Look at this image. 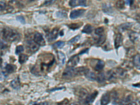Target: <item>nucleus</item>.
<instances>
[{
	"instance_id": "f257e3e1",
	"label": "nucleus",
	"mask_w": 140,
	"mask_h": 105,
	"mask_svg": "<svg viewBox=\"0 0 140 105\" xmlns=\"http://www.w3.org/2000/svg\"><path fill=\"white\" fill-rule=\"evenodd\" d=\"M2 35L4 39L10 42H13L19 39L20 34L16 30L10 29V28H4L2 31Z\"/></svg>"
},
{
	"instance_id": "f03ea898",
	"label": "nucleus",
	"mask_w": 140,
	"mask_h": 105,
	"mask_svg": "<svg viewBox=\"0 0 140 105\" xmlns=\"http://www.w3.org/2000/svg\"><path fill=\"white\" fill-rule=\"evenodd\" d=\"M74 76H76L75 69H74L73 67H69L66 68V69L62 74V77L65 79H71Z\"/></svg>"
},
{
	"instance_id": "7ed1b4c3",
	"label": "nucleus",
	"mask_w": 140,
	"mask_h": 105,
	"mask_svg": "<svg viewBox=\"0 0 140 105\" xmlns=\"http://www.w3.org/2000/svg\"><path fill=\"white\" fill-rule=\"evenodd\" d=\"M34 41L37 43L39 46H44L45 45V40L43 39L42 34H41L40 33L36 32L34 34Z\"/></svg>"
},
{
	"instance_id": "20e7f679",
	"label": "nucleus",
	"mask_w": 140,
	"mask_h": 105,
	"mask_svg": "<svg viewBox=\"0 0 140 105\" xmlns=\"http://www.w3.org/2000/svg\"><path fill=\"white\" fill-rule=\"evenodd\" d=\"M79 62V58L78 56H74L72 57L70 60L68 61L67 63V67H74L76 66Z\"/></svg>"
},
{
	"instance_id": "39448f33",
	"label": "nucleus",
	"mask_w": 140,
	"mask_h": 105,
	"mask_svg": "<svg viewBox=\"0 0 140 105\" xmlns=\"http://www.w3.org/2000/svg\"><path fill=\"white\" fill-rule=\"evenodd\" d=\"M85 12L84 9H78V10L72 11L70 13V18L72 19H75L78 17L82 16Z\"/></svg>"
},
{
	"instance_id": "423d86ee",
	"label": "nucleus",
	"mask_w": 140,
	"mask_h": 105,
	"mask_svg": "<svg viewBox=\"0 0 140 105\" xmlns=\"http://www.w3.org/2000/svg\"><path fill=\"white\" fill-rule=\"evenodd\" d=\"M78 96L80 99H81L82 101H85V99L87 98L88 96V92L86 90L83 88L80 89L78 91Z\"/></svg>"
},
{
	"instance_id": "0eeeda50",
	"label": "nucleus",
	"mask_w": 140,
	"mask_h": 105,
	"mask_svg": "<svg viewBox=\"0 0 140 105\" xmlns=\"http://www.w3.org/2000/svg\"><path fill=\"white\" fill-rule=\"evenodd\" d=\"M28 47H29V50L32 52H36V50H38L39 49V45L34 42V41H28Z\"/></svg>"
},
{
	"instance_id": "6e6552de",
	"label": "nucleus",
	"mask_w": 140,
	"mask_h": 105,
	"mask_svg": "<svg viewBox=\"0 0 140 105\" xmlns=\"http://www.w3.org/2000/svg\"><path fill=\"white\" fill-rule=\"evenodd\" d=\"M109 101H110V95L109 92H106L102 97L101 105H107Z\"/></svg>"
},
{
	"instance_id": "1a4fd4ad",
	"label": "nucleus",
	"mask_w": 140,
	"mask_h": 105,
	"mask_svg": "<svg viewBox=\"0 0 140 105\" xmlns=\"http://www.w3.org/2000/svg\"><path fill=\"white\" fill-rule=\"evenodd\" d=\"M122 41H123V37L121 34H118L116 36V39H115V41H114V44H115V47L118 48L119 46H121L122 44Z\"/></svg>"
},
{
	"instance_id": "9d476101",
	"label": "nucleus",
	"mask_w": 140,
	"mask_h": 105,
	"mask_svg": "<svg viewBox=\"0 0 140 105\" xmlns=\"http://www.w3.org/2000/svg\"><path fill=\"white\" fill-rule=\"evenodd\" d=\"M85 76H86L89 80H90V81H95V80H96V76H95V74H94V72L90 71L88 69H86V71H85Z\"/></svg>"
},
{
	"instance_id": "9b49d317",
	"label": "nucleus",
	"mask_w": 140,
	"mask_h": 105,
	"mask_svg": "<svg viewBox=\"0 0 140 105\" xmlns=\"http://www.w3.org/2000/svg\"><path fill=\"white\" fill-rule=\"evenodd\" d=\"M97 95H98V92L95 91L93 94H92V95H88V97H87V98L85 99V100L84 101L85 103L86 104H89L92 103V102L94 101L95 98V97L97 96Z\"/></svg>"
},
{
	"instance_id": "f8f14e48",
	"label": "nucleus",
	"mask_w": 140,
	"mask_h": 105,
	"mask_svg": "<svg viewBox=\"0 0 140 105\" xmlns=\"http://www.w3.org/2000/svg\"><path fill=\"white\" fill-rule=\"evenodd\" d=\"M58 33H59V30L58 29H54V30H52V32L50 33L49 36V41H51V40H54L56 39V38L58 36Z\"/></svg>"
},
{
	"instance_id": "ddd939ff",
	"label": "nucleus",
	"mask_w": 140,
	"mask_h": 105,
	"mask_svg": "<svg viewBox=\"0 0 140 105\" xmlns=\"http://www.w3.org/2000/svg\"><path fill=\"white\" fill-rule=\"evenodd\" d=\"M134 65H135V67H137V69H140V56L139 54H137L136 56H134L133 60Z\"/></svg>"
},
{
	"instance_id": "4468645a",
	"label": "nucleus",
	"mask_w": 140,
	"mask_h": 105,
	"mask_svg": "<svg viewBox=\"0 0 140 105\" xmlns=\"http://www.w3.org/2000/svg\"><path fill=\"white\" fill-rule=\"evenodd\" d=\"M114 72L116 73V75L117 77H123L125 74V72L123 69L121 68H118L114 70Z\"/></svg>"
},
{
	"instance_id": "2eb2a0df",
	"label": "nucleus",
	"mask_w": 140,
	"mask_h": 105,
	"mask_svg": "<svg viewBox=\"0 0 140 105\" xmlns=\"http://www.w3.org/2000/svg\"><path fill=\"white\" fill-rule=\"evenodd\" d=\"M11 87L14 89H18L20 88V81L18 79H16L13 80L11 83Z\"/></svg>"
},
{
	"instance_id": "dca6fc26",
	"label": "nucleus",
	"mask_w": 140,
	"mask_h": 105,
	"mask_svg": "<svg viewBox=\"0 0 140 105\" xmlns=\"http://www.w3.org/2000/svg\"><path fill=\"white\" fill-rule=\"evenodd\" d=\"M131 25H132L131 23H124L118 27V29L120 30L121 32H124L126 30H128L129 28H130Z\"/></svg>"
},
{
	"instance_id": "f3484780",
	"label": "nucleus",
	"mask_w": 140,
	"mask_h": 105,
	"mask_svg": "<svg viewBox=\"0 0 140 105\" xmlns=\"http://www.w3.org/2000/svg\"><path fill=\"white\" fill-rule=\"evenodd\" d=\"M58 55L60 62V63H61V65H63L65 64V60H66L65 55L62 52H61V51H59L58 53Z\"/></svg>"
},
{
	"instance_id": "a211bd4d",
	"label": "nucleus",
	"mask_w": 140,
	"mask_h": 105,
	"mask_svg": "<svg viewBox=\"0 0 140 105\" xmlns=\"http://www.w3.org/2000/svg\"><path fill=\"white\" fill-rule=\"evenodd\" d=\"M105 74L104 73H100L97 76H96V80L98 83H103L105 81Z\"/></svg>"
},
{
	"instance_id": "6ab92c4d",
	"label": "nucleus",
	"mask_w": 140,
	"mask_h": 105,
	"mask_svg": "<svg viewBox=\"0 0 140 105\" xmlns=\"http://www.w3.org/2000/svg\"><path fill=\"white\" fill-rule=\"evenodd\" d=\"M104 63L102 60H99L98 62V63L96 64V66L95 67V70L97 71H101L102 69L104 68Z\"/></svg>"
},
{
	"instance_id": "aec40b11",
	"label": "nucleus",
	"mask_w": 140,
	"mask_h": 105,
	"mask_svg": "<svg viewBox=\"0 0 140 105\" xmlns=\"http://www.w3.org/2000/svg\"><path fill=\"white\" fill-rule=\"evenodd\" d=\"M117 76L116 75V73L114 72V70H111L107 72V79L108 80H114L116 79Z\"/></svg>"
},
{
	"instance_id": "412c9836",
	"label": "nucleus",
	"mask_w": 140,
	"mask_h": 105,
	"mask_svg": "<svg viewBox=\"0 0 140 105\" xmlns=\"http://www.w3.org/2000/svg\"><path fill=\"white\" fill-rule=\"evenodd\" d=\"M86 68L85 67H78L75 69V74L76 75H81V74H85V72L86 71Z\"/></svg>"
},
{
	"instance_id": "4be33fe9",
	"label": "nucleus",
	"mask_w": 140,
	"mask_h": 105,
	"mask_svg": "<svg viewBox=\"0 0 140 105\" xmlns=\"http://www.w3.org/2000/svg\"><path fill=\"white\" fill-rule=\"evenodd\" d=\"M130 40L132 41V42H135L137 39H138V38H139V34L136 32H132L130 33Z\"/></svg>"
},
{
	"instance_id": "5701e85b",
	"label": "nucleus",
	"mask_w": 140,
	"mask_h": 105,
	"mask_svg": "<svg viewBox=\"0 0 140 105\" xmlns=\"http://www.w3.org/2000/svg\"><path fill=\"white\" fill-rule=\"evenodd\" d=\"M92 32V27L90 25H87L84 27L83 32L86 33V34H90Z\"/></svg>"
},
{
	"instance_id": "b1692460",
	"label": "nucleus",
	"mask_w": 140,
	"mask_h": 105,
	"mask_svg": "<svg viewBox=\"0 0 140 105\" xmlns=\"http://www.w3.org/2000/svg\"><path fill=\"white\" fill-rule=\"evenodd\" d=\"M5 69H6V72H7V73H12L14 72L15 67H14V66L12 65L8 64V65H7L6 67H5Z\"/></svg>"
},
{
	"instance_id": "393cba45",
	"label": "nucleus",
	"mask_w": 140,
	"mask_h": 105,
	"mask_svg": "<svg viewBox=\"0 0 140 105\" xmlns=\"http://www.w3.org/2000/svg\"><path fill=\"white\" fill-rule=\"evenodd\" d=\"M28 58V56L25 54H21L19 57V63L20 64H23L24 63H25Z\"/></svg>"
},
{
	"instance_id": "a878e982",
	"label": "nucleus",
	"mask_w": 140,
	"mask_h": 105,
	"mask_svg": "<svg viewBox=\"0 0 140 105\" xmlns=\"http://www.w3.org/2000/svg\"><path fill=\"white\" fill-rule=\"evenodd\" d=\"M116 6L119 9H123L124 7H125V3L123 0H118L116 4Z\"/></svg>"
},
{
	"instance_id": "bb28decb",
	"label": "nucleus",
	"mask_w": 140,
	"mask_h": 105,
	"mask_svg": "<svg viewBox=\"0 0 140 105\" xmlns=\"http://www.w3.org/2000/svg\"><path fill=\"white\" fill-rule=\"evenodd\" d=\"M104 28L103 27H98L97 28L96 30H95V34H97V35H102L103 32H104Z\"/></svg>"
},
{
	"instance_id": "cd10ccee",
	"label": "nucleus",
	"mask_w": 140,
	"mask_h": 105,
	"mask_svg": "<svg viewBox=\"0 0 140 105\" xmlns=\"http://www.w3.org/2000/svg\"><path fill=\"white\" fill-rule=\"evenodd\" d=\"M64 45H65V43L63 41H58L56 43H54L53 46H54L55 48H62Z\"/></svg>"
},
{
	"instance_id": "c85d7f7f",
	"label": "nucleus",
	"mask_w": 140,
	"mask_h": 105,
	"mask_svg": "<svg viewBox=\"0 0 140 105\" xmlns=\"http://www.w3.org/2000/svg\"><path fill=\"white\" fill-rule=\"evenodd\" d=\"M103 11H104V12H106V13H110L112 12V9L111 7H109V6L107 7L106 5H104L103 7Z\"/></svg>"
},
{
	"instance_id": "c756f323",
	"label": "nucleus",
	"mask_w": 140,
	"mask_h": 105,
	"mask_svg": "<svg viewBox=\"0 0 140 105\" xmlns=\"http://www.w3.org/2000/svg\"><path fill=\"white\" fill-rule=\"evenodd\" d=\"M23 50H24V48L23 47V46H17L16 52V54H19L20 52H22Z\"/></svg>"
},
{
	"instance_id": "7c9ffc66",
	"label": "nucleus",
	"mask_w": 140,
	"mask_h": 105,
	"mask_svg": "<svg viewBox=\"0 0 140 105\" xmlns=\"http://www.w3.org/2000/svg\"><path fill=\"white\" fill-rule=\"evenodd\" d=\"M5 8H6V3L4 1H1L0 2V11L5 9Z\"/></svg>"
},
{
	"instance_id": "2f4dec72",
	"label": "nucleus",
	"mask_w": 140,
	"mask_h": 105,
	"mask_svg": "<svg viewBox=\"0 0 140 105\" xmlns=\"http://www.w3.org/2000/svg\"><path fill=\"white\" fill-rule=\"evenodd\" d=\"M69 5L71 7H75L77 5V0H70L69 1Z\"/></svg>"
},
{
	"instance_id": "473e14b6",
	"label": "nucleus",
	"mask_w": 140,
	"mask_h": 105,
	"mask_svg": "<svg viewBox=\"0 0 140 105\" xmlns=\"http://www.w3.org/2000/svg\"><path fill=\"white\" fill-rule=\"evenodd\" d=\"M80 27L79 25L78 24H72V25H69V27L71 28V29H73V30H75V29H77Z\"/></svg>"
},
{
	"instance_id": "72a5a7b5",
	"label": "nucleus",
	"mask_w": 140,
	"mask_h": 105,
	"mask_svg": "<svg viewBox=\"0 0 140 105\" xmlns=\"http://www.w3.org/2000/svg\"><path fill=\"white\" fill-rule=\"evenodd\" d=\"M79 38H80V36H77L76 37H74V38H73L72 39H71L69 41V43H73L74 42H76L78 39H79Z\"/></svg>"
},
{
	"instance_id": "f704fd0d",
	"label": "nucleus",
	"mask_w": 140,
	"mask_h": 105,
	"mask_svg": "<svg viewBox=\"0 0 140 105\" xmlns=\"http://www.w3.org/2000/svg\"><path fill=\"white\" fill-rule=\"evenodd\" d=\"M78 4L81 6H86V0H78Z\"/></svg>"
},
{
	"instance_id": "c9c22d12",
	"label": "nucleus",
	"mask_w": 140,
	"mask_h": 105,
	"mask_svg": "<svg viewBox=\"0 0 140 105\" xmlns=\"http://www.w3.org/2000/svg\"><path fill=\"white\" fill-rule=\"evenodd\" d=\"M104 39H105V38H104V36H102V35L100 36V38H99V40H98V43H99V44H101L102 43L104 42Z\"/></svg>"
},
{
	"instance_id": "e433bc0d",
	"label": "nucleus",
	"mask_w": 140,
	"mask_h": 105,
	"mask_svg": "<svg viewBox=\"0 0 140 105\" xmlns=\"http://www.w3.org/2000/svg\"><path fill=\"white\" fill-rule=\"evenodd\" d=\"M58 105H69V101L67 99H65L64 101L60 102Z\"/></svg>"
},
{
	"instance_id": "4c0bfd02",
	"label": "nucleus",
	"mask_w": 140,
	"mask_h": 105,
	"mask_svg": "<svg viewBox=\"0 0 140 105\" xmlns=\"http://www.w3.org/2000/svg\"><path fill=\"white\" fill-rule=\"evenodd\" d=\"M7 47V45L5 43H4L3 42H1L0 41V49H3V48H5Z\"/></svg>"
},
{
	"instance_id": "58836bf2",
	"label": "nucleus",
	"mask_w": 140,
	"mask_h": 105,
	"mask_svg": "<svg viewBox=\"0 0 140 105\" xmlns=\"http://www.w3.org/2000/svg\"><path fill=\"white\" fill-rule=\"evenodd\" d=\"M55 0H46L45 1V3H44V4L45 5H49V4H52L53 2H54Z\"/></svg>"
},
{
	"instance_id": "ea45409f",
	"label": "nucleus",
	"mask_w": 140,
	"mask_h": 105,
	"mask_svg": "<svg viewBox=\"0 0 140 105\" xmlns=\"http://www.w3.org/2000/svg\"><path fill=\"white\" fill-rule=\"evenodd\" d=\"M125 3L127 5H130L131 3H132V2H133V0H125Z\"/></svg>"
},
{
	"instance_id": "a19ab883",
	"label": "nucleus",
	"mask_w": 140,
	"mask_h": 105,
	"mask_svg": "<svg viewBox=\"0 0 140 105\" xmlns=\"http://www.w3.org/2000/svg\"><path fill=\"white\" fill-rule=\"evenodd\" d=\"M127 105H137V103H136V102H130L129 104H127Z\"/></svg>"
},
{
	"instance_id": "79ce46f5",
	"label": "nucleus",
	"mask_w": 140,
	"mask_h": 105,
	"mask_svg": "<svg viewBox=\"0 0 140 105\" xmlns=\"http://www.w3.org/2000/svg\"><path fill=\"white\" fill-rule=\"evenodd\" d=\"M40 105H49V104L48 102H43V103H42L41 104H40Z\"/></svg>"
},
{
	"instance_id": "37998d69",
	"label": "nucleus",
	"mask_w": 140,
	"mask_h": 105,
	"mask_svg": "<svg viewBox=\"0 0 140 105\" xmlns=\"http://www.w3.org/2000/svg\"><path fill=\"white\" fill-rule=\"evenodd\" d=\"M72 105H80V104H78V103H73Z\"/></svg>"
},
{
	"instance_id": "c03bdc74",
	"label": "nucleus",
	"mask_w": 140,
	"mask_h": 105,
	"mask_svg": "<svg viewBox=\"0 0 140 105\" xmlns=\"http://www.w3.org/2000/svg\"><path fill=\"white\" fill-rule=\"evenodd\" d=\"M2 62V58H1V57H0V63Z\"/></svg>"
},
{
	"instance_id": "a18cd8bd",
	"label": "nucleus",
	"mask_w": 140,
	"mask_h": 105,
	"mask_svg": "<svg viewBox=\"0 0 140 105\" xmlns=\"http://www.w3.org/2000/svg\"><path fill=\"white\" fill-rule=\"evenodd\" d=\"M29 1H34V0H29Z\"/></svg>"
},
{
	"instance_id": "49530a36",
	"label": "nucleus",
	"mask_w": 140,
	"mask_h": 105,
	"mask_svg": "<svg viewBox=\"0 0 140 105\" xmlns=\"http://www.w3.org/2000/svg\"><path fill=\"white\" fill-rule=\"evenodd\" d=\"M34 105H40V104H34Z\"/></svg>"
}]
</instances>
